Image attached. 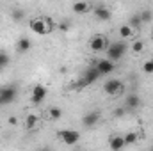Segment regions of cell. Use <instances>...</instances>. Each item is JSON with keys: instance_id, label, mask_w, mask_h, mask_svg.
<instances>
[{"instance_id": "1", "label": "cell", "mask_w": 153, "mask_h": 151, "mask_svg": "<svg viewBox=\"0 0 153 151\" xmlns=\"http://www.w3.org/2000/svg\"><path fill=\"white\" fill-rule=\"evenodd\" d=\"M126 43L125 41H116V43H111L109 44V48H107V57L105 59H109L111 62H116V61H119V59H123L125 57V53H126Z\"/></svg>"}, {"instance_id": "2", "label": "cell", "mask_w": 153, "mask_h": 151, "mask_svg": "<svg viewBox=\"0 0 153 151\" xmlns=\"http://www.w3.org/2000/svg\"><path fill=\"white\" fill-rule=\"evenodd\" d=\"M59 137H61V141H62L66 146H75L76 142L80 141V133H78L76 130H71V128L61 130V132H59Z\"/></svg>"}, {"instance_id": "3", "label": "cell", "mask_w": 153, "mask_h": 151, "mask_svg": "<svg viewBox=\"0 0 153 151\" xmlns=\"http://www.w3.org/2000/svg\"><path fill=\"white\" fill-rule=\"evenodd\" d=\"M109 44H111V41L109 38H105V36H94V38L89 39V48L93 50V52H107V48H109Z\"/></svg>"}, {"instance_id": "4", "label": "cell", "mask_w": 153, "mask_h": 151, "mask_svg": "<svg viewBox=\"0 0 153 151\" xmlns=\"http://www.w3.org/2000/svg\"><path fill=\"white\" fill-rule=\"evenodd\" d=\"M121 91H123V82L117 80V78L107 80L105 85H103V93L109 94V96H117V94H121Z\"/></svg>"}, {"instance_id": "5", "label": "cell", "mask_w": 153, "mask_h": 151, "mask_svg": "<svg viewBox=\"0 0 153 151\" xmlns=\"http://www.w3.org/2000/svg\"><path fill=\"white\" fill-rule=\"evenodd\" d=\"M100 119H102V114L98 112V110H93V112H87L84 114V117H82V124L85 126V128H94L98 123H100Z\"/></svg>"}, {"instance_id": "6", "label": "cell", "mask_w": 153, "mask_h": 151, "mask_svg": "<svg viewBox=\"0 0 153 151\" xmlns=\"http://www.w3.org/2000/svg\"><path fill=\"white\" fill-rule=\"evenodd\" d=\"M30 29H32V32L38 34V36H46V34H48L45 18H34V20H30Z\"/></svg>"}, {"instance_id": "7", "label": "cell", "mask_w": 153, "mask_h": 151, "mask_svg": "<svg viewBox=\"0 0 153 151\" xmlns=\"http://www.w3.org/2000/svg\"><path fill=\"white\" fill-rule=\"evenodd\" d=\"M16 100V89L14 87H5L0 91V105H9Z\"/></svg>"}, {"instance_id": "8", "label": "cell", "mask_w": 153, "mask_h": 151, "mask_svg": "<svg viewBox=\"0 0 153 151\" xmlns=\"http://www.w3.org/2000/svg\"><path fill=\"white\" fill-rule=\"evenodd\" d=\"M94 70H96L100 75H109V73H112V71H114V62H111L109 59H102V61H98V62H96Z\"/></svg>"}, {"instance_id": "9", "label": "cell", "mask_w": 153, "mask_h": 151, "mask_svg": "<svg viewBox=\"0 0 153 151\" xmlns=\"http://www.w3.org/2000/svg\"><path fill=\"white\" fill-rule=\"evenodd\" d=\"M46 94H48V91H46L45 85H41V84L34 85V89H32V103H36V105L41 103L46 98Z\"/></svg>"}, {"instance_id": "10", "label": "cell", "mask_w": 153, "mask_h": 151, "mask_svg": "<svg viewBox=\"0 0 153 151\" xmlns=\"http://www.w3.org/2000/svg\"><path fill=\"white\" fill-rule=\"evenodd\" d=\"M109 148L112 151H121L125 148V139H123V135H112L111 139H109Z\"/></svg>"}, {"instance_id": "11", "label": "cell", "mask_w": 153, "mask_h": 151, "mask_svg": "<svg viewBox=\"0 0 153 151\" xmlns=\"http://www.w3.org/2000/svg\"><path fill=\"white\" fill-rule=\"evenodd\" d=\"M94 16L102 21H107V20H111V11L105 5H98V7H94Z\"/></svg>"}, {"instance_id": "12", "label": "cell", "mask_w": 153, "mask_h": 151, "mask_svg": "<svg viewBox=\"0 0 153 151\" xmlns=\"http://www.w3.org/2000/svg\"><path fill=\"white\" fill-rule=\"evenodd\" d=\"M71 9H73V13H76V14H85V13L91 11V4L89 2H75L71 5Z\"/></svg>"}, {"instance_id": "13", "label": "cell", "mask_w": 153, "mask_h": 151, "mask_svg": "<svg viewBox=\"0 0 153 151\" xmlns=\"http://www.w3.org/2000/svg\"><path fill=\"white\" fill-rule=\"evenodd\" d=\"M100 76H102V75H100V73H98L94 68H91V70H87V71H85L84 80H85V84H87V85H91V84H94V82H96Z\"/></svg>"}, {"instance_id": "14", "label": "cell", "mask_w": 153, "mask_h": 151, "mask_svg": "<svg viewBox=\"0 0 153 151\" xmlns=\"http://www.w3.org/2000/svg\"><path fill=\"white\" fill-rule=\"evenodd\" d=\"M139 105H141V98H139L137 94H130V96L126 98V109H130V110H135Z\"/></svg>"}, {"instance_id": "15", "label": "cell", "mask_w": 153, "mask_h": 151, "mask_svg": "<svg viewBox=\"0 0 153 151\" xmlns=\"http://www.w3.org/2000/svg\"><path fill=\"white\" fill-rule=\"evenodd\" d=\"M119 38L123 39V41L134 38V29H132L130 25H123V27H119Z\"/></svg>"}, {"instance_id": "16", "label": "cell", "mask_w": 153, "mask_h": 151, "mask_svg": "<svg viewBox=\"0 0 153 151\" xmlns=\"http://www.w3.org/2000/svg\"><path fill=\"white\" fill-rule=\"evenodd\" d=\"M38 121H39V117L36 114H29V115L25 117V128H27V130H34L36 124H38Z\"/></svg>"}, {"instance_id": "17", "label": "cell", "mask_w": 153, "mask_h": 151, "mask_svg": "<svg viewBox=\"0 0 153 151\" xmlns=\"http://www.w3.org/2000/svg\"><path fill=\"white\" fill-rule=\"evenodd\" d=\"M30 46H32V43H30V39H29V38H22L20 41H18V52H20V53L29 52V50H30Z\"/></svg>"}, {"instance_id": "18", "label": "cell", "mask_w": 153, "mask_h": 151, "mask_svg": "<svg viewBox=\"0 0 153 151\" xmlns=\"http://www.w3.org/2000/svg\"><path fill=\"white\" fill-rule=\"evenodd\" d=\"M123 139H125V146H132V144H135L139 141V135L135 132H126L123 135Z\"/></svg>"}, {"instance_id": "19", "label": "cell", "mask_w": 153, "mask_h": 151, "mask_svg": "<svg viewBox=\"0 0 153 151\" xmlns=\"http://www.w3.org/2000/svg\"><path fill=\"white\" fill-rule=\"evenodd\" d=\"M48 115H50L53 121H57V119L62 117V109H59V107H50V109H48Z\"/></svg>"}, {"instance_id": "20", "label": "cell", "mask_w": 153, "mask_h": 151, "mask_svg": "<svg viewBox=\"0 0 153 151\" xmlns=\"http://www.w3.org/2000/svg\"><path fill=\"white\" fill-rule=\"evenodd\" d=\"M128 25H130L134 30H135V29H139V27L143 25V20H141V16H139V14H134V16L130 18V23H128Z\"/></svg>"}, {"instance_id": "21", "label": "cell", "mask_w": 153, "mask_h": 151, "mask_svg": "<svg viewBox=\"0 0 153 151\" xmlns=\"http://www.w3.org/2000/svg\"><path fill=\"white\" fill-rule=\"evenodd\" d=\"M143 50H144V41H141V39L134 41V44H132V52H134V53H141Z\"/></svg>"}, {"instance_id": "22", "label": "cell", "mask_w": 153, "mask_h": 151, "mask_svg": "<svg viewBox=\"0 0 153 151\" xmlns=\"http://www.w3.org/2000/svg\"><path fill=\"white\" fill-rule=\"evenodd\" d=\"M143 70H144L146 73L153 75V59H152V61H146V62L143 64Z\"/></svg>"}, {"instance_id": "23", "label": "cell", "mask_w": 153, "mask_h": 151, "mask_svg": "<svg viewBox=\"0 0 153 151\" xmlns=\"http://www.w3.org/2000/svg\"><path fill=\"white\" fill-rule=\"evenodd\" d=\"M7 64H9V57H7L5 53H0V71H2V68L7 66Z\"/></svg>"}, {"instance_id": "24", "label": "cell", "mask_w": 153, "mask_h": 151, "mask_svg": "<svg viewBox=\"0 0 153 151\" xmlns=\"http://www.w3.org/2000/svg\"><path fill=\"white\" fill-rule=\"evenodd\" d=\"M139 16H141V20H143V23H144V21H150V20H152V13H150V11H143V13H141Z\"/></svg>"}, {"instance_id": "25", "label": "cell", "mask_w": 153, "mask_h": 151, "mask_svg": "<svg viewBox=\"0 0 153 151\" xmlns=\"http://www.w3.org/2000/svg\"><path fill=\"white\" fill-rule=\"evenodd\" d=\"M45 23H46V29H48V32H52L53 30V21H52V18H45Z\"/></svg>"}, {"instance_id": "26", "label": "cell", "mask_w": 153, "mask_h": 151, "mask_svg": "<svg viewBox=\"0 0 153 151\" xmlns=\"http://www.w3.org/2000/svg\"><path fill=\"white\" fill-rule=\"evenodd\" d=\"M84 87H87V84H85L84 78H80L78 82H75V89H84Z\"/></svg>"}, {"instance_id": "27", "label": "cell", "mask_w": 153, "mask_h": 151, "mask_svg": "<svg viewBox=\"0 0 153 151\" xmlns=\"http://www.w3.org/2000/svg\"><path fill=\"white\" fill-rule=\"evenodd\" d=\"M114 115H116V117H123V115H125V109H116Z\"/></svg>"}, {"instance_id": "28", "label": "cell", "mask_w": 153, "mask_h": 151, "mask_svg": "<svg viewBox=\"0 0 153 151\" xmlns=\"http://www.w3.org/2000/svg\"><path fill=\"white\" fill-rule=\"evenodd\" d=\"M59 29H61V30H68V23H61Z\"/></svg>"}, {"instance_id": "29", "label": "cell", "mask_w": 153, "mask_h": 151, "mask_svg": "<svg viewBox=\"0 0 153 151\" xmlns=\"http://www.w3.org/2000/svg\"><path fill=\"white\" fill-rule=\"evenodd\" d=\"M16 123H18V119H16V117H11V119H9V124H16Z\"/></svg>"}, {"instance_id": "30", "label": "cell", "mask_w": 153, "mask_h": 151, "mask_svg": "<svg viewBox=\"0 0 153 151\" xmlns=\"http://www.w3.org/2000/svg\"><path fill=\"white\" fill-rule=\"evenodd\" d=\"M14 18H23V13H22V11H20V13L16 11V14H14Z\"/></svg>"}, {"instance_id": "31", "label": "cell", "mask_w": 153, "mask_h": 151, "mask_svg": "<svg viewBox=\"0 0 153 151\" xmlns=\"http://www.w3.org/2000/svg\"><path fill=\"white\" fill-rule=\"evenodd\" d=\"M36 151H52L50 148H39V150H36Z\"/></svg>"}, {"instance_id": "32", "label": "cell", "mask_w": 153, "mask_h": 151, "mask_svg": "<svg viewBox=\"0 0 153 151\" xmlns=\"http://www.w3.org/2000/svg\"><path fill=\"white\" fill-rule=\"evenodd\" d=\"M73 151H84V150H73Z\"/></svg>"}, {"instance_id": "33", "label": "cell", "mask_w": 153, "mask_h": 151, "mask_svg": "<svg viewBox=\"0 0 153 151\" xmlns=\"http://www.w3.org/2000/svg\"><path fill=\"white\" fill-rule=\"evenodd\" d=\"M152 38H153V30H152Z\"/></svg>"}]
</instances>
